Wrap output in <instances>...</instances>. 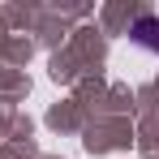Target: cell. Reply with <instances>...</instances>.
<instances>
[{"instance_id": "6da1fadb", "label": "cell", "mask_w": 159, "mask_h": 159, "mask_svg": "<svg viewBox=\"0 0 159 159\" xmlns=\"http://www.w3.org/2000/svg\"><path fill=\"white\" fill-rule=\"evenodd\" d=\"M129 39L138 48H146V52H159V17H138Z\"/></svg>"}]
</instances>
